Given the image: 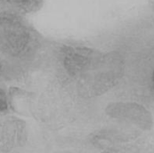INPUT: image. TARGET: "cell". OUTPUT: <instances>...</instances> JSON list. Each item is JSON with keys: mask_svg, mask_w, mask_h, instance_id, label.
<instances>
[{"mask_svg": "<svg viewBox=\"0 0 154 153\" xmlns=\"http://www.w3.org/2000/svg\"><path fill=\"white\" fill-rule=\"evenodd\" d=\"M124 70L125 62L120 53H102L98 60L78 77L79 94L93 98L106 94L118 84Z\"/></svg>", "mask_w": 154, "mask_h": 153, "instance_id": "1", "label": "cell"}, {"mask_svg": "<svg viewBox=\"0 0 154 153\" xmlns=\"http://www.w3.org/2000/svg\"><path fill=\"white\" fill-rule=\"evenodd\" d=\"M33 36L21 19L12 14L0 13V50L13 57H21L30 50Z\"/></svg>", "mask_w": 154, "mask_h": 153, "instance_id": "2", "label": "cell"}, {"mask_svg": "<svg viewBox=\"0 0 154 153\" xmlns=\"http://www.w3.org/2000/svg\"><path fill=\"white\" fill-rule=\"evenodd\" d=\"M106 113L111 118L134 125L143 130H149L153 124L152 114L139 103H111L106 107Z\"/></svg>", "mask_w": 154, "mask_h": 153, "instance_id": "3", "label": "cell"}, {"mask_svg": "<svg viewBox=\"0 0 154 153\" xmlns=\"http://www.w3.org/2000/svg\"><path fill=\"white\" fill-rule=\"evenodd\" d=\"M61 53L66 72L77 78L88 70L102 54L93 49L76 46H64Z\"/></svg>", "mask_w": 154, "mask_h": 153, "instance_id": "4", "label": "cell"}, {"mask_svg": "<svg viewBox=\"0 0 154 153\" xmlns=\"http://www.w3.org/2000/svg\"><path fill=\"white\" fill-rule=\"evenodd\" d=\"M26 124L21 119L11 118L0 124V150L10 152L23 146L27 141Z\"/></svg>", "mask_w": 154, "mask_h": 153, "instance_id": "5", "label": "cell"}, {"mask_svg": "<svg viewBox=\"0 0 154 153\" xmlns=\"http://www.w3.org/2000/svg\"><path fill=\"white\" fill-rule=\"evenodd\" d=\"M0 5L21 13L29 14L39 10L43 6V2L41 1H2L0 2Z\"/></svg>", "mask_w": 154, "mask_h": 153, "instance_id": "6", "label": "cell"}, {"mask_svg": "<svg viewBox=\"0 0 154 153\" xmlns=\"http://www.w3.org/2000/svg\"><path fill=\"white\" fill-rule=\"evenodd\" d=\"M8 98L6 92L0 88V112H4L8 109Z\"/></svg>", "mask_w": 154, "mask_h": 153, "instance_id": "7", "label": "cell"}, {"mask_svg": "<svg viewBox=\"0 0 154 153\" xmlns=\"http://www.w3.org/2000/svg\"><path fill=\"white\" fill-rule=\"evenodd\" d=\"M101 153H127V150L124 147H121L116 145L103 150Z\"/></svg>", "mask_w": 154, "mask_h": 153, "instance_id": "8", "label": "cell"}, {"mask_svg": "<svg viewBox=\"0 0 154 153\" xmlns=\"http://www.w3.org/2000/svg\"><path fill=\"white\" fill-rule=\"evenodd\" d=\"M152 81H153V88H154V70H153V75H152Z\"/></svg>", "mask_w": 154, "mask_h": 153, "instance_id": "9", "label": "cell"}, {"mask_svg": "<svg viewBox=\"0 0 154 153\" xmlns=\"http://www.w3.org/2000/svg\"><path fill=\"white\" fill-rule=\"evenodd\" d=\"M2 65L1 60H0V73H1V72H2Z\"/></svg>", "mask_w": 154, "mask_h": 153, "instance_id": "10", "label": "cell"}, {"mask_svg": "<svg viewBox=\"0 0 154 153\" xmlns=\"http://www.w3.org/2000/svg\"></svg>", "mask_w": 154, "mask_h": 153, "instance_id": "11", "label": "cell"}]
</instances>
